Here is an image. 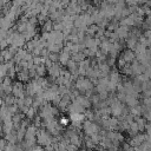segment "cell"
<instances>
[{
    "instance_id": "7a4b0ae2",
    "label": "cell",
    "mask_w": 151,
    "mask_h": 151,
    "mask_svg": "<svg viewBox=\"0 0 151 151\" xmlns=\"http://www.w3.org/2000/svg\"><path fill=\"white\" fill-rule=\"evenodd\" d=\"M76 87H77L80 92H88V91H91V90L93 88V85H92V81H91L90 79L81 77V78H79V79L77 80Z\"/></svg>"
},
{
    "instance_id": "5b68a950",
    "label": "cell",
    "mask_w": 151,
    "mask_h": 151,
    "mask_svg": "<svg viewBox=\"0 0 151 151\" xmlns=\"http://www.w3.org/2000/svg\"><path fill=\"white\" fill-rule=\"evenodd\" d=\"M48 73L50 76H52L53 78H59L63 73V70L61 67L58 65V64H52L50 67H48Z\"/></svg>"
},
{
    "instance_id": "3957f363",
    "label": "cell",
    "mask_w": 151,
    "mask_h": 151,
    "mask_svg": "<svg viewBox=\"0 0 151 151\" xmlns=\"http://www.w3.org/2000/svg\"><path fill=\"white\" fill-rule=\"evenodd\" d=\"M83 127H84V131L86 132V134L88 137H92L94 134H98V132H99V126L94 122H91V120H86L83 124Z\"/></svg>"
},
{
    "instance_id": "8992f818",
    "label": "cell",
    "mask_w": 151,
    "mask_h": 151,
    "mask_svg": "<svg viewBox=\"0 0 151 151\" xmlns=\"http://www.w3.org/2000/svg\"><path fill=\"white\" fill-rule=\"evenodd\" d=\"M77 103H79L84 109H87V107H90V105H91V100L87 98V97H85L84 94H79L78 97H76V99H74Z\"/></svg>"
},
{
    "instance_id": "6da1fadb",
    "label": "cell",
    "mask_w": 151,
    "mask_h": 151,
    "mask_svg": "<svg viewBox=\"0 0 151 151\" xmlns=\"http://www.w3.org/2000/svg\"><path fill=\"white\" fill-rule=\"evenodd\" d=\"M37 142L40 144V146H50L52 143V137L47 130H39L37 133Z\"/></svg>"
},
{
    "instance_id": "277c9868",
    "label": "cell",
    "mask_w": 151,
    "mask_h": 151,
    "mask_svg": "<svg viewBox=\"0 0 151 151\" xmlns=\"http://www.w3.org/2000/svg\"><path fill=\"white\" fill-rule=\"evenodd\" d=\"M12 93L14 94V97L17 99H20V98H24L25 96V87L22 86L21 83H15L13 85V90H12Z\"/></svg>"
},
{
    "instance_id": "ba28073f",
    "label": "cell",
    "mask_w": 151,
    "mask_h": 151,
    "mask_svg": "<svg viewBox=\"0 0 151 151\" xmlns=\"http://www.w3.org/2000/svg\"><path fill=\"white\" fill-rule=\"evenodd\" d=\"M68 124V119L67 118H61L60 119V125H67Z\"/></svg>"
},
{
    "instance_id": "9c48e42d",
    "label": "cell",
    "mask_w": 151,
    "mask_h": 151,
    "mask_svg": "<svg viewBox=\"0 0 151 151\" xmlns=\"http://www.w3.org/2000/svg\"><path fill=\"white\" fill-rule=\"evenodd\" d=\"M33 151H44V149H42L41 146H35V147L33 149Z\"/></svg>"
},
{
    "instance_id": "52a82bcc",
    "label": "cell",
    "mask_w": 151,
    "mask_h": 151,
    "mask_svg": "<svg viewBox=\"0 0 151 151\" xmlns=\"http://www.w3.org/2000/svg\"><path fill=\"white\" fill-rule=\"evenodd\" d=\"M114 33L117 34V37H118V38L125 39V38H127V35H129V28H127V27H125V26H120V27H118V28L116 29V32H114Z\"/></svg>"
}]
</instances>
